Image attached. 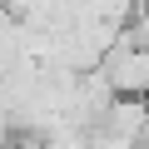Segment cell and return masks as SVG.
<instances>
[{
    "label": "cell",
    "instance_id": "cell-2",
    "mask_svg": "<svg viewBox=\"0 0 149 149\" xmlns=\"http://www.w3.org/2000/svg\"><path fill=\"white\" fill-rule=\"evenodd\" d=\"M119 45L149 50V5H134V10H129V20H124V30H119Z\"/></svg>",
    "mask_w": 149,
    "mask_h": 149
},
{
    "label": "cell",
    "instance_id": "cell-1",
    "mask_svg": "<svg viewBox=\"0 0 149 149\" xmlns=\"http://www.w3.org/2000/svg\"><path fill=\"white\" fill-rule=\"evenodd\" d=\"M100 74L114 100H144L149 104V50H129V45H114L104 60H100Z\"/></svg>",
    "mask_w": 149,
    "mask_h": 149
}]
</instances>
